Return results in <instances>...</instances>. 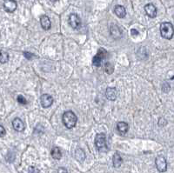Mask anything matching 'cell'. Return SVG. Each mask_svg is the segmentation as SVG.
Here are the masks:
<instances>
[{"instance_id":"obj_4","label":"cell","mask_w":174,"mask_h":173,"mask_svg":"<svg viewBox=\"0 0 174 173\" xmlns=\"http://www.w3.org/2000/svg\"><path fill=\"white\" fill-rule=\"evenodd\" d=\"M107 57V51L105 49H103V48H100L98 51V53L93 57L92 58V64L94 66H99L101 65L102 62Z\"/></svg>"},{"instance_id":"obj_23","label":"cell","mask_w":174,"mask_h":173,"mask_svg":"<svg viewBox=\"0 0 174 173\" xmlns=\"http://www.w3.org/2000/svg\"><path fill=\"white\" fill-rule=\"evenodd\" d=\"M24 57L27 58V59H31L32 58V57H34V55L32 53H30V52H26V51H24Z\"/></svg>"},{"instance_id":"obj_21","label":"cell","mask_w":174,"mask_h":173,"mask_svg":"<svg viewBox=\"0 0 174 173\" xmlns=\"http://www.w3.org/2000/svg\"><path fill=\"white\" fill-rule=\"evenodd\" d=\"M17 100L19 104H23V105H25V104H27V100L24 98V97L22 95H19L18 97V98H17Z\"/></svg>"},{"instance_id":"obj_6","label":"cell","mask_w":174,"mask_h":173,"mask_svg":"<svg viewBox=\"0 0 174 173\" xmlns=\"http://www.w3.org/2000/svg\"><path fill=\"white\" fill-rule=\"evenodd\" d=\"M68 22H69V24L71 25V27H72V29H74V30H77V29H78L81 26V19L75 13H72L69 16Z\"/></svg>"},{"instance_id":"obj_26","label":"cell","mask_w":174,"mask_h":173,"mask_svg":"<svg viewBox=\"0 0 174 173\" xmlns=\"http://www.w3.org/2000/svg\"><path fill=\"white\" fill-rule=\"evenodd\" d=\"M131 34H132V36L133 37H136V36H138V31L136 29H132L131 30Z\"/></svg>"},{"instance_id":"obj_11","label":"cell","mask_w":174,"mask_h":173,"mask_svg":"<svg viewBox=\"0 0 174 173\" xmlns=\"http://www.w3.org/2000/svg\"><path fill=\"white\" fill-rule=\"evenodd\" d=\"M40 24L41 26L44 30H48L51 29V20L50 18L46 16V15H43L40 18Z\"/></svg>"},{"instance_id":"obj_7","label":"cell","mask_w":174,"mask_h":173,"mask_svg":"<svg viewBox=\"0 0 174 173\" xmlns=\"http://www.w3.org/2000/svg\"><path fill=\"white\" fill-rule=\"evenodd\" d=\"M17 2L15 0H5L4 2V9L6 12L12 13L17 9Z\"/></svg>"},{"instance_id":"obj_1","label":"cell","mask_w":174,"mask_h":173,"mask_svg":"<svg viewBox=\"0 0 174 173\" xmlns=\"http://www.w3.org/2000/svg\"><path fill=\"white\" fill-rule=\"evenodd\" d=\"M62 120H63V124L65 125L67 129H72L73 127L76 126L78 118L73 111H66L63 114Z\"/></svg>"},{"instance_id":"obj_19","label":"cell","mask_w":174,"mask_h":173,"mask_svg":"<svg viewBox=\"0 0 174 173\" xmlns=\"http://www.w3.org/2000/svg\"><path fill=\"white\" fill-rule=\"evenodd\" d=\"M8 61H9V54L2 50L1 53H0V63L1 64H5Z\"/></svg>"},{"instance_id":"obj_18","label":"cell","mask_w":174,"mask_h":173,"mask_svg":"<svg viewBox=\"0 0 174 173\" xmlns=\"http://www.w3.org/2000/svg\"><path fill=\"white\" fill-rule=\"evenodd\" d=\"M112 161H113V165H114L115 168H119L122 164V157H120V155L118 153V152H116L113 156V159H112Z\"/></svg>"},{"instance_id":"obj_12","label":"cell","mask_w":174,"mask_h":173,"mask_svg":"<svg viewBox=\"0 0 174 173\" xmlns=\"http://www.w3.org/2000/svg\"><path fill=\"white\" fill-rule=\"evenodd\" d=\"M106 97L111 101H115L117 98V90L114 87H108L105 90Z\"/></svg>"},{"instance_id":"obj_27","label":"cell","mask_w":174,"mask_h":173,"mask_svg":"<svg viewBox=\"0 0 174 173\" xmlns=\"http://www.w3.org/2000/svg\"><path fill=\"white\" fill-rule=\"evenodd\" d=\"M57 173H68V172H67V170H66V168L60 167L59 168V170H58Z\"/></svg>"},{"instance_id":"obj_2","label":"cell","mask_w":174,"mask_h":173,"mask_svg":"<svg viewBox=\"0 0 174 173\" xmlns=\"http://www.w3.org/2000/svg\"><path fill=\"white\" fill-rule=\"evenodd\" d=\"M160 34L165 39H172L174 35V27L170 22H164L160 24Z\"/></svg>"},{"instance_id":"obj_15","label":"cell","mask_w":174,"mask_h":173,"mask_svg":"<svg viewBox=\"0 0 174 173\" xmlns=\"http://www.w3.org/2000/svg\"><path fill=\"white\" fill-rule=\"evenodd\" d=\"M51 157H52L54 159H57V160H59L60 158L62 157V152H61L59 148L57 147V146H54V147L51 149Z\"/></svg>"},{"instance_id":"obj_3","label":"cell","mask_w":174,"mask_h":173,"mask_svg":"<svg viewBox=\"0 0 174 173\" xmlns=\"http://www.w3.org/2000/svg\"><path fill=\"white\" fill-rule=\"evenodd\" d=\"M95 145L99 151H105L107 150L106 136L105 133H98L95 137Z\"/></svg>"},{"instance_id":"obj_24","label":"cell","mask_w":174,"mask_h":173,"mask_svg":"<svg viewBox=\"0 0 174 173\" xmlns=\"http://www.w3.org/2000/svg\"><path fill=\"white\" fill-rule=\"evenodd\" d=\"M29 173H39V171H38L36 167L30 166V167L29 168Z\"/></svg>"},{"instance_id":"obj_17","label":"cell","mask_w":174,"mask_h":173,"mask_svg":"<svg viewBox=\"0 0 174 173\" xmlns=\"http://www.w3.org/2000/svg\"><path fill=\"white\" fill-rule=\"evenodd\" d=\"M75 157L80 163L84 162V160L85 159V154H84V150L81 149L76 150V151H75Z\"/></svg>"},{"instance_id":"obj_20","label":"cell","mask_w":174,"mask_h":173,"mask_svg":"<svg viewBox=\"0 0 174 173\" xmlns=\"http://www.w3.org/2000/svg\"><path fill=\"white\" fill-rule=\"evenodd\" d=\"M105 72L107 74H112L113 72V71H114V68H113V65L111 63L106 62L105 64Z\"/></svg>"},{"instance_id":"obj_9","label":"cell","mask_w":174,"mask_h":173,"mask_svg":"<svg viewBox=\"0 0 174 173\" xmlns=\"http://www.w3.org/2000/svg\"><path fill=\"white\" fill-rule=\"evenodd\" d=\"M144 12L146 15L151 18H155L157 16V8L156 6L152 4H147L144 6Z\"/></svg>"},{"instance_id":"obj_28","label":"cell","mask_w":174,"mask_h":173,"mask_svg":"<svg viewBox=\"0 0 174 173\" xmlns=\"http://www.w3.org/2000/svg\"><path fill=\"white\" fill-rule=\"evenodd\" d=\"M58 1H59V0H51V3H56V2H58Z\"/></svg>"},{"instance_id":"obj_14","label":"cell","mask_w":174,"mask_h":173,"mask_svg":"<svg viewBox=\"0 0 174 173\" xmlns=\"http://www.w3.org/2000/svg\"><path fill=\"white\" fill-rule=\"evenodd\" d=\"M117 129H118V131L120 134L124 135L129 131V125L126 122H119L117 125Z\"/></svg>"},{"instance_id":"obj_16","label":"cell","mask_w":174,"mask_h":173,"mask_svg":"<svg viewBox=\"0 0 174 173\" xmlns=\"http://www.w3.org/2000/svg\"><path fill=\"white\" fill-rule=\"evenodd\" d=\"M111 34L112 35L113 37L118 38V37H121L122 32H121L120 29L117 25H112V27H111Z\"/></svg>"},{"instance_id":"obj_25","label":"cell","mask_w":174,"mask_h":173,"mask_svg":"<svg viewBox=\"0 0 174 173\" xmlns=\"http://www.w3.org/2000/svg\"><path fill=\"white\" fill-rule=\"evenodd\" d=\"M6 131L5 130V128L3 127V125H0V137H3L5 135Z\"/></svg>"},{"instance_id":"obj_8","label":"cell","mask_w":174,"mask_h":173,"mask_svg":"<svg viewBox=\"0 0 174 173\" xmlns=\"http://www.w3.org/2000/svg\"><path fill=\"white\" fill-rule=\"evenodd\" d=\"M40 102L43 107L48 108L53 104V98L49 94H43L40 97Z\"/></svg>"},{"instance_id":"obj_5","label":"cell","mask_w":174,"mask_h":173,"mask_svg":"<svg viewBox=\"0 0 174 173\" xmlns=\"http://www.w3.org/2000/svg\"><path fill=\"white\" fill-rule=\"evenodd\" d=\"M155 164H156V167L158 171L159 172H165L167 170V163L166 159L163 157V156H158L155 159Z\"/></svg>"},{"instance_id":"obj_22","label":"cell","mask_w":174,"mask_h":173,"mask_svg":"<svg viewBox=\"0 0 174 173\" xmlns=\"http://www.w3.org/2000/svg\"><path fill=\"white\" fill-rule=\"evenodd\" d=\"M170 90H171V87H170V84L168 83H164L162 84V90L164 92L167 93V92H169Z\"/></svg>"},{"instance_id":"obj_13","label":"cell","mask_w":174,"mask_h":173,"mask_svg":"<svg viewBox=\"0 0 174 173\" xmlns=\"http://www.w3.org/2000/svg\"><path fill=\"white\" fill-rule=\"evenodd\" d=\"M114 13L117 15V17L119 18H123L126 17V10L124 6L116 5L114 8Z\"/></svg>"},{"instance_id":"obj_10","label":"cell","mask_w":174,"mask_h":173,"mask_svg":"<svg viewBox=\"0 0 174 173\" xmlns=\"http://www.w3.org/2000/svg\"><path fill=\"white\" fill-rule=\"evenodd\" d=\"M12 126H13V129L15 131H18V132H22L24 130V122L20 118H16L15 119H13V121H12Z\"/></svg>"}]
</instances>
